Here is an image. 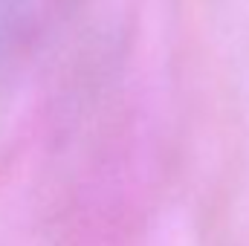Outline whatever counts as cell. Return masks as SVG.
<instances>
[{
    "label": "cell",
    "instance_id": "6da1fadb",
    "mask_svg": "<svg viewBox=\"0 0 249 246\" xmlns=\"http://www.w3.org/2000/svg\"><path fill=\"white\" fill-rule=\"evenodd\" d=\"M38 9V0H0V78L15 58L20 41L26 38L29 20Z\"/></svg>",
    "mask_w": 249,
    "mask_h": 246
}]
</instances>
